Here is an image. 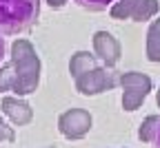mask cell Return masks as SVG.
<instances>
[{
	"mask_svg": "<svg viewBox=\"0 0 160 148\" xmlns=\"http://www.w3.org/2000/svg\"><path fill=\"white\" fill-rule=\"evenodd\" d=\"M158 122H160V117H158V115H147L142 122H140V126H138V139H140V141L151 144V141H153V137H156Z\"/></svg>",
	"mask_w": 160,
	"mask_h": 148,
	"instance_id": "cell-11",
	"label": "cell"
},
{
	"mask_svg": "<svg viewBox=\"0 0 160 148\" xmlns=\"http://www.w3.org/2000/svg\"><path fill=\"white\" fill-rule=\"evenodd\" d=\"M0 109H2V113L9 117V122L13 126H27L31 119H33V109H31V104L25 102L20 95L16 97H2L0 99Z\"/></svg>",
	"mask_w": 160,
	"mask_h": 148,
	"instance_id": "cell-7",
	"label": "cell"
},
{
	"mask_svg": "<svg viewBox=\"0 0 160 148\" xmlns=\"http://www.w3.org/2000/svg\"><path fill=\"white\" fill-rule=\"evenodd\" d=\"M40 0H0V33L18 35L29 31L40 18Z\"/></svg>",
	"mask_w": 160,
	"mask_h": 148,
	"instance_id": "cell-2",
	"label": "cell"
},
{
	"mask_svg": "<svg viewBox=\"0 0 160 148\" xmlns=\"http://www.w3.org/2000/svg\"><path fill=\"white\" fill-rule=\"evenodd\" d=\"M153 148H160V122H158V128H156V137H153Z\"/></svg>",
	"mask_w": 160,
	"mask_h": 148,
	"instance_id": "cell-18",
	"label": "cell"
},
{
	"mask_svg": "<svg viewBox=\"0 0 160 148\" xmlns=\"http://www.w3.org/2000/svg\"><path fill=\"white\" fill-rule=\"evenodd\" d=\"M120 86H122V109L127 113H133L142 106L153 84L147 73L127 71V73H120Z\"/></svg>",
	"mask_w": 160,
	"mask_h": 148,
	"instance_id": "cell-3",
	"label": "cell"
},
{
	"mask_svg": "<svg viewBox=\"0 0 160 148\" xmlns=\"http://www.w3.org/2000/svg\"><path fill=\"white\" fill-rule=\"evenodd\" d=\"M9 64L13 69V86L11 93L25 97L36 93L38 84H40V64L38 51L33 49V44L25 38H18L11 44V53H9Z\"/></svg>",
	"mask_w": 160,
	"mask_h": 148,
	"instance_id": "cell-1",
	"label": "cell"
},
{
	"mask_svg": "<svg viewBox=\"0 0 160 148\" xmlns=\"http://www.w3.org/2000/svg\"><path fill=\"white\" fill-rule=\"evenodd\" d=\"M11 86H13V69L7 62V64L0 67V93L11 91Z\"/></svg>",
	"mask_w": 160,
	"mask_h": 148,
	"instance_id": "cell-14",
	"label": "cell"
},
{
	"mask_svg": "<svg viewBox=\"0 0 160 148\" xmlns=\"http://www.w3.org/2000/svg\"><path fill=\"white\" fill-rule=\"evenodd\" d=\"M5 51H7V42H5V33H0V64L5 60Z\"/></svg>",
	"mask_w": 160,
	"mask_h": 148,
	"instance_id": "cell-17",
	"label": "cell"
},
{
	"mask_svg": "<svg viewBox=\"0 0 160 148\" xmlns=\"http://www.w3.org/2000/svg\"><path fill=\"white\" fill-rule=\"evenodd\" d=\"M91 115L85 109H69L65 113H60L58 117V131L67 139H82L91 131Z\"/></svg>",
	"mask_w": 160,
	"mask_h": 148,
	"instance_id": "cell-5",
	"label": "cell"
},
{
	"mask_svg": "<svg viewBox=\"0 0 160 148\" xmlns=\"http://www.w3.org/2000/svg\"><path fill=\"white\" fill-rule=\"evenodd\" d=\"M138 5V0H118V2H113V7L109 9L111 18L113 20H129L133 9Z\"/></svg>",
	"mask_w": 160,
	"mask_h": 148,
	"instance_id": "cell-12",
	"label": "cell"
},
{
	"mask_svg": "<svg viewBox=\"0 0 160 148\" xmlns=\"http://www.w3.org/2000/svg\"><path fill=\"white\" fill-rule=\"evenodd\" d=\"M47 148H56V146H47Z\"/></svg>",
	"mask_w": 160,
	"mask_h": 148,
	"instance_id": "cell-20",
	"label": "cell"
},
{
	"mask_svg": "<svg viewBox=\"0 0 160 148\" xmlns=\"http://www.w3.org/2000/svg\"><path fill=\"white\" fill-rule=\"evenodd\" d=\"M16 133H13V126H9L5 119H0V144L2 141H13Z\"/></svg>",
	"mask_w": 160,
	"mask_h": 148,
	"instance_id": "cell-15",
	"label": "cell"
},
{
	"mask_svg": "<svg viewBox=\"0 0 160 148\" xmlns=\"http://www.w3.org/2000/svg\"><path fill=\"white\" fill-rule=\"evenodd\" d=\"M160 11V2L158 0H138V5L131 13L133 22H147V20L156 18V13Z\"/></svg>",
	"mask_w": 160,
	"mask_h": 148,
	"instance_id": "cell-10",
	"label": "cell"
},
{
	"mask_svg": "<svg viewBox=\"0 0 160 148\" xmlns=\"http://www.w3.org/2000/svg\"><path fill=\"white\" fill-rule=\"evenodd\" d=\"M45 2L51 7V9H62L67 5V0H45Z\"/></svg>",
	"mask_w": 160,
	"mask_h": 148,
	"instance_id": "cell-16",
	"label": "cell"
},
{
	"mask_svg": "<svg viewBox=\"0 0 160 148\" xmlns=\"http://www.w3.org/2000/svg\"><path fill=\"white\" fill-rule=\"evenodd\" d=\"M93 53L105 67L113 69L120 60V44L109 31H96L93 33Z\"/></svg>",
	"mask_w": 160,
	"mask_h": 148,
	"instance_id": "cell-6",
	"label": "cell"
},
{
	"mask_svg": "<svg viewBox=\"0 0 160 148\" xmlns=\"http://www.w3.org/2000/svg\"><path fill=\"white\" fill-rule=\"evenodd\" d=\"M96 67H98V55H93L89 51H76L69 60V75L76 80V77H80L82 73H87Z\"/></svg>",
	"mask_w": 160,
	"mask_h": 148,
	"instance_id": "cell-8",
	"label": "cell"
},
{
	"mask_svg": "<svg viewBox=\"0 0 160 148\" xmlns=\"http://www.w3.org/2000/svg\"><path fill=\"white\" fill-rule=\"evenodd\" d=\"M156 104L160 106V86H158V91H156Z\"/></svg>",
	"mask_w": 160,
	"mask_h": 148,
	"instance_id": "cell-19",
	"label": "cell"
},
{
	"mask_svg": "<svg viewBox=\"0 0 160 148\" xmlns=\"http://www.w3.org/2000/svg\"><path fill=\"white\" fill-rule=\"evenodd\" d=\"M120 84V73L109 67H96L80 77H76V91L80 95H100L105 91H111Z\"/></svg>",
	"mask_w": 160,
	"mask_h": 148,
	"instance_id": "cell-4",
	"label": "cell"
},
{
	"mask_svg": "<svg viewBox=\"0 0 160 148\" xmlns=\"http://www.w3.org/2000/svg\"><path fill=\"white\" fill-rule=\"evenodd\" d=\"M73 2L78 7H82L87 11H107L113 7V2H118V0H73Z\"/></svg>",
	"mask_w": 160,
	"mask_h": 148,
	"instance_id": "cell-13",
	"label": "cell"
},
{
	"mask_svg": "<svg viewBox=\"0 0 160 148\" xmlns=\"http://www.w3.org/2000/svg\"><path fill=\"white\" fill-rule=\"evenodd\" d=\"M147 60L160 62V18L151 20L147 29Z\"/></svg>",
	"mask_w": 160,
	"mask_h": 148,
	"instance_id": "cell-9",
	"label": "cell"
}]
</instances>
